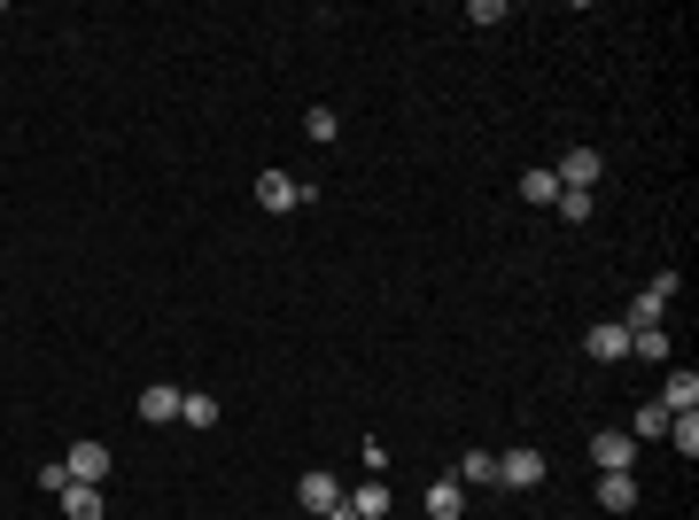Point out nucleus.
<instances>
[{
	"mask_svg": "<svg viewBox=\"0 0 699 520\" xmlns=\"http://www.w3.org/2000/svg\"><path fill=\"white\" fill-rule=\"evenodd\" d=\"M256 210H273V218L311 210V187H303V180H288V171H265V180H256Z\"/></svg>",
	"mask_w": 699,
	"mask_h": 520,
	"instance_id": "nucleus-1",
	"label": "nucleus"
},
{
	"mask_svg": "<svg viewBox=\"0 0 699 520\" xmlns=\"http://www.w3.org/2000/svg\"><path fill=\"white\" fill-rule=\"evenodd\" d=\"M668 296H676V273H661V280H645L622 326H630V334H645V326H661V311H668Z\"/></svg>",
	"mask_w": 699,
	"mask_h": 520,
	"instance_id": "nucleus-2",
	"label": "nucleus"
},
{
	"mask_svg": "<svg viewBox=\"0 0 699 520\" xmlns=\"http://www.w3.org/2000/svg\"><path fill=\"white\" fill-rule=\"evenodd\" d=\"M62 466H70V482H94V489H102L117 459H110V443H94V436H85V443H70V451H62Z\"/></svg>",
	"mask_w": 699,
	"mask_h": 520,
	"instance_id": "nucleus-3",
	"label": "nucleus"
},
{
	"mask_svg": "<svg viewBox=\"0 0 699 520\" xmlns=\"http://www.w3.org/2000/svg\"><path fill=\"white\" fill-rule=\"evenodd\" d=\"M545 474H552V466H545V451H529V443L497 459V489H537Z\"/></svg>",
	"mask_w": 699,
	"mask_h": 520,
	"instance_id": "nucleus-4",
	"label": "nucleus"
},
{
	"mask_svg": "<svg viewBox=\"0 0 699 520\" xmlns=\"http://www.w3.org/2000/svg\"><path fill=\"white\" fill-rule=\"evenodd\" d=\"M583 350H591L598 366H622V358H630V326H622V319H598V326L583 334Z\"/></svg>",
	"mask_w": 699,
	"mask_h": 520,
	"instance_id": "nucleus-5",
	"label": "nucleus"
},
{
	"mask_svg": "<svg viewBox=\"0 0 699 520\" xmlns=\"http://www.w3.org/2000/svg\"><path fill=\"white\" fill-rule=\"evenodd\" d=\"M591 459H598V474H630L638 443L622 436V427H598V436H591Z\"/></svg>",
	"mask_w": 699,
	"mask_h": 520,
	"instance_id": "nucleus-6",
	"label": "nucleus"
},
{
	"mask_svg": "<svg viewBox=\"0 0 699 520\" xmlns=\"http://www.w3.org/2000/svg\"><path fill=\"white\" fill-rule=\"evenodd\" d=\"M598 171H606V163H598V148H560V171H552V180L591 195V187H598Z\"/></svg>",
	"mask_w": 699,
	"mask_h": 520,
	"instance_id": "nucleus-7",
	"label": "nucleus"
},
{
	"mask_svg": "<svg viewBox=\"0 0 699 520\" xmlns=\"http://www.w3.org/2000/svg\"><path fill=\"white\" fill-rule=\"evenodd\" d=\"M180 396H187L180 381H148V389H140V419H148V427H171V419H180Z\"/></svg>",
	"mask_w": 699,
	"mask_h": 520,
	"instance_id": "nucleus-8",
	"label": "nucleus"
},
{
	"mask_svg": "<svg viewBox=\"0 0 699 520\" xmlns=\"http://www.w3.org/2000/svg\"><path fill=\"white\" fill-rule=\"evenodd\" d=\"M653 404H661L668 419H676V412H699V373H691V366H676V373H668V389H661Z\"/></svg>",
	"mask_w": 699,
	"mask_h": 520,
	"instance_id": "nucleus-9",
	"label": "nucleus"
},
{
	"mask_svg": "<svg viewBox=\"0 0 699 520\" xmlns=\"http://www.w3.org/2000/svg\"><path fill=\"white\" fill-rule=\"evenodd\" d=\"M296 505H303V512H334V505H342V482H334V474H319V466H311V474H303V482H296Z\"/></svg>",
	"mask_w": 699,
	"mask_h": 520,
	"instance_id": "nucleus-10",
	"label": "nucleus"
},
{
	"mask_svg": "<svg viewBox=\"0 0 699 520\" xmlns=\"http://www.w3.org/2000/svg\"><path fill=\"white\" fill-rule=\"evenodd\" d=\"M459 512H467V489H459L451 474H435V482H427V520H459Z\"/></svg>",
	"mask_w": 699,
	"mask_h": 520,
	"instance_id": "nucleus-11",
	"label": "nucleus"
},
{
	"mask_svg": "<svg viewBox=\"0 0 699 520\" xmlns=\"http://www.w3.org/2000/svg\"><path fill=\"white\" fill-rule=\"evenodd\" d=\"M342 505H350V512H358V520H381V512H389V482H381V474H366V482H358V489H350Z\"/></svg>",
	"mask_w": 699,
	"mask_h": 520,
	"instance_id": "nucleus-12",
	"label": "nucleus"
},
{
	"mask_svg": "<svg viewBox=\"0 0 699 520\" xmlns=\"http://www.w3.org/2000/svg\"><path fill=\"white\" fill-rule=\"evenodd\" d=\"M459 489H490L497 482V451H459V474H451Z\"/></svg>",
	"mask_w": 699,
	"mask_h": 520,
	"instance_id": "nucleus-13",
	"label": "nucleus"
},
{
	"mask_svg": "<svg viewBox=\"0 0 699 520\" xmlns=\"http://www.w3.org/2000/svg\"><path fill=\"white\" fill-rule=\"evenodd\" d=\"M598 505L606 512H638V482L630 474H598Z\"/></svg>",
	"mask_w": 699,
	"mask_h": 520,
	"instance_id": "nucleus-14",
	"label": "nucleus"
},
{
	"mask_svg": "<svg viewBox=\"0 0 699 520\" xmlns=\"http://www.w3.org/2000/svg\"><path fill=\"white\" fill-rule=\"evenodd\" d=\"M62 512H70V520H102V489H94V482H70V489H62Z\"/></svg>",
	"mask_w": 699,
	"mask_h": 520,
	"instance_id": "nucleus-15",
	"label": "nucleus"
},
{
	"mask_svg": "<svg viewBox=\"0 0 699 520\" xmlns=\"http://www.w3.org/2000/svg\"><path fill=\"white\" fill-rule=\"evenodd\" d=\"M520 203L552 210V203H560V180H552V171H520Z\"/></svg>",
	"mask_w": 699,
	"mask_h": 520,
	"instance_id": "nucleus-16",
	"label": "nucleus"
},
{
	"mask_svg": "<svg viewBox=\"0 0 699 520\" xmlns=\"http://www.w3.org/2000/svg\"><path fill=\"white\" fill-rule=\"evenodd\" d=\"M668 443H676V459H699V412H676L668 419Z\"/></svg>",
	"mask_w": 699,
	"mask_h": 520,
	"instance_id": "nucleus-17",
	"label": "nucleus"
},
{
	"mask_svg": "<svg viewBox=\"0 0 699 520\" xmlns=\"http://www.w3.org/2000/svg\"><path fill=\"white\" fill-rule=\"evenodd\" d=\"M180 419H187V427H218V396L187 389V396H180Z\"/></svg>",
	"mask_w": 699,
	"mask_h": 520,
	"instance_id": "nucleus-18",
	"label": "nucleus"
},
{
	"mask_svg": "<svg viewBox=\"0 0 699 520\" xmlns=\"http://www.w3.org/2000/svg\"><path fill=\"white\" fill-rule=\"evenodd\" d=\"M591 210H598V203H591V195H583V187H560V218H568V226H583V218H591Z\"/></svg>",
	"mask_w": 699,
	"mask_h": 520,
	"instance_id": "nucleus-19",
	"label": "nucleus"
},
{
	"mask_svg": "<svg viewBox=\"0 0 699 520\" xmlns=\"http://www.w3.org/2000/svg\"><path fill=\"white\" fill-rule=\"evenodd\" d=\"M645 436H668V412L661 404H638V436L630 443H645Z\"/></svg>",
	"mask_w": 699,
	"mask_h": 520,
	"instance_id": "nucleus-20",
	"label": "nucleus"
},
{
	"mask_svg": "<svg viewBox=\"0 0 699 520\" xmlns=\"http://www.w3.org/2000/svg\"><path fill=\"white\" fill-rule=\"evenodd\" d=\"M630 350H638V358H668V334H661V326H645V334H630Z\"/></svg>",
	"mask_w": 699,
	"mask_h": 520,
	"instance_id": "nucleus-21",
	"label": "nucleus"
},
{
	"mask_svg": "<svg viewBox=\"0 0 699 520\" xmlns=\"http://www.w3.org/2000/svg\"><path fill=\"white\" fill-rule=\"evenodd\" d=\"M303 132H311V140H334V132H342V117H334V109H311V117H303Z\"/></svg>",
	"mask_w": 699,
	"mask_h": 520,
	"instance_id": "nucleus-22",
	"label": "nucleus"
},
{
	"mask_svg": "<svg viewBox=\"0 0 699 520\" xmlns=\"http://www.w3.org/2000/svg\"><path fill=\"white\" fill-rule=\"evenodd\" d=\"M39 489H55V497H62V489H70V466H62V459H47V466H39Z\"/></svg>",
	"mask_w": 699,
	"mask_h": 520,
	"instance_id": "nucleus-23",
	"label": "nucleus"
},
{
	"mask_svg": "<svg viewBox=\"0 0 699 520\" xmlns=\"http://www.w3.org/2000/svg\"><path fill=\"white\" fill-rule=\"evenodd\" d=\"M319 520H358V512H350V505H334V512H319Z\"/></svg>",
	"mask_w": 699,
	"mask_h": 520,
	"instance_id": "nucleus-24",
	"label": "nucleus"
}]
</instances>
